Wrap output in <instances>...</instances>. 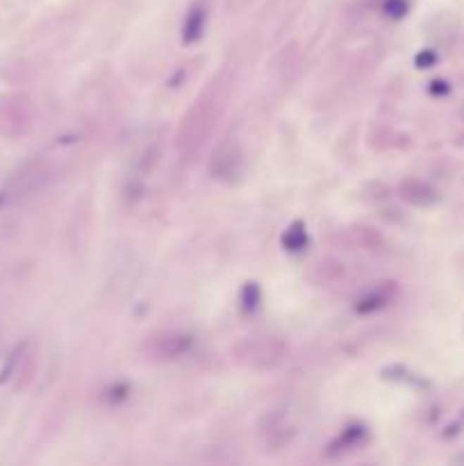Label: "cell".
<instances>
[{
	"label": "cell",
	"instance_id": "6da1fadb",
	"mask_svg": "<svg viewBox=\"0 0 464 466\" xmlns=\"http://www.w3.org/2000/svg\"><path fill=\"white\" fill-rule=\"evenodd\" d=\"M242 360L255 369H269L282 360V344L273 336H255V339L244 344Z\"/></svg>",
	"mask_w": 464,
	"mask_h": 466
},
{
	"label": "cell",
	"instance_id": "7a4b0ae2",
	"mask_svg": "<svg viewBox=\"0 0 464 466\" xmlns=\"http://www.w3.org/2000/svg\"><path fill=\"white\" fill-rule=\"evenodd\" d=\"M244 171V155L234 144H221L212 160V173L219 180H234Z\"/></svg>",
	"mask_w": 464,
	"mask_h": 466
},
{
	"label": "cell",
	"instance_id": "3957f363",
	"mask_svg": "<svg viewBox=\"0 0 464 466\" xmlns=\"http://www.w3.org/2000/svg\"><path fill=\"white\" fill-rule=\"evenodd\" d=\"M192 346V339L184 334H162V336H155L148 346V353H151L155 360H173L177 355H184L189 351Z\"/></svg>",
	"mask_w": 464,
	"mask_h": 466
}]
</instances>
